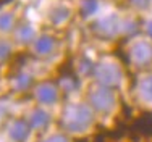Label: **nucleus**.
I'll return each mask as SVG.
<instances>
[{
  "label": "nucleus",
  "instance_id": "f257e3e1",
  "mask_svg": "<svg viewBox=\"0 0 152 142\" xmlns=\"http://www.w3.org/2000/svg\"><path fill=\"white\" fill-rule=\"evenodd\" d=\"M92 121V115L83 105H75L70 107L65 113V126L70 131H83L86 129Z\"/></svg>",
  "mask_w": 152,
  "mask_h": 142
},
{
  "label": "nucleus",
  "instance_id": "f3484780",
  "mask_svg": "<svg viewBox=\"0 0 152 142\" xmlns=\"http://www.w3.org/2000/svg\"><path fill=\"white\" fill-rule=\"evenodd\" d=\"M144 28H146L147 36H149V37H152V20L147 21V23H146V26H144Z\"/></svg>",
  "mask_w": 152,
  "mask_h": 142
},
{
  "label": "nucleus",
  "instance_id": "2eb2a0df",
  "mask_svg": "<svg viewBox=\"0 0 152 142\" xmlns=\"http://www.w3.org/2000/svg\"><path fill=\"white\" fill-rule=\"evenodd\" d=\"M129 2H131V5H133V7H136V8L144 10V8H147V7L151 5V2H152V0H129Z\"/></svg>",
  "mask_w": 152,
  "mask_h": 142
},
{
  "label": "nucleus",
  "instance_id": "4468645a",
  "mask_svg": "<svg viewBox=\"0 0 152 142\" xmlns=\"http://www.w3.org/2000/svg\"><path fill=\"white\" fill-rule=\"evenodd\" d=\"M12 26H13V16L10 13H3L0 16V29L8 31V29H12Z\"/></svg>",
  "mask_w": 152,
  "mask_h": 142
},
{
  "label": "nucleus",
  "instance_id": "7ed1b4c3",
  "mask_svg": "<svg viewBox=\"0 0 152 142\" xmlns=\"http://www.w3.org/2000/svg\"><path fill=\"white\" fill-rule=\"evenodd\" d=\"M133 60L136 61V65L144 66V65H149L152 61V45L144 41L137 42L133 47Z\"/></svg>",
  "mask_w": 152,
  "mask_h": 142
},
{
  "label": "nucleus",
  "instance_id": "f03ea898",
  "mask_svg": "<svg viewBox=\"0 0 152 142\" xmlns=\"http://www.w3.org/2000/svg\"><path fill=\"white\" fill-rule=\"evenodd\" d=\"M91 100H92L94 107H96L97 110L107 111V110H110L112 105H113V94L108 89H105V87H99V89H96L91 94Z\"/></svg>",
  "mask_w": 152,
  "mask_h": 142
},
{
  "label": "nucleus",
  "instance_id": "6e6552de",
  "mask_svg": "<svg viewBox=\"0 0 152 142\" xmlns=\"http://www.w3.org/2000/svg\"><path fill=\"white\" fill-rule=\"evenodd\" d=\"M134 129L141 134H152V115H142L134 123Z\"/></svg>",
  "mask_w": 152,
  "mask_h": 142
},
{
  "label": "nucleus",
  "instance_id": "ddd939ff",
  "mask_svg": "<svg viewBox=\"0 0 152 142\" xmlns=\"http://www.w3.org/2000/svg\"><path fill=\"white\" fill-rule=\"evenodd\" d=\"M81 10H83V15H84V16L92 15L97 10V2L96 0H84L83 5H81Z\"/></svg>",
  "mask_w": 152,
  "mask_h": 142
},
{
  "label": "nucleus",
  "instance_id": "423d86ee",
  "mask_svg": "<svg viewBox=\"0 0 152 142\" xmlns=\"http://www.w3.org/2000/svg\"><path fill=\"white\" fill-rule=\"evenodd\" d=\"M37 97L42 103H53L57 100V89L52 84H42L37 90Z\"/></svg>",
  "mask_w": 152,
  "mask_h": 142
},
{
  "label": "nucleus",
  "instance_id": "20e7f679",
  "mask_svg": "<svg viewBox=\"0 0 152 142\" xmlns=\"http://www.w3.org/2000/svg\"><path fill=\"white\" fill-rule=\"evenodd\" d=\"M120 29V23L115 16H107L102 21L96 23V31H99V34L102 36H113Z\"/></svg>",
  "mask_w": 152,
  "mask_h": 142
},
{
  "label": "nucleus",
  "instance_id": "39448f33",
  "mask_svg": "<svg viewBox=\"0 0 152 142\" xmlns=\"http://www.w3.org/2000/svg\"><path fill=\"white\" fill-rule=\"evenodd\" d=\"M97 74L105 84H117L120 81V71L113 65H102L97 70Z\"/></svg>",
  "mask_w": 152,
  "mask_h": 142
},
{
  "label": "nucleus",
  "instance_id": "dca6fc26",
  "mask_svg": "<svg viewBox=\"0 0 152 142\" xmlns=\"http://www.w3.org/2000/svg\"><path fill=\"white\" fill-rule=\"evenodd\" d=\"M45 142H68V141L61 136H53V137H50V139H47Z\"/></svg>",
  "mask_w": 152,
  "mask_h": 142
},
{
  "label": "nucleus",
  "instance_id": "f8f14e48",
  "mask_svg": "<svg viewBox=\"0 0 152 142\" xmlns=\"http://www.w3.org/2000/svg\"><path fill=\"white\" fill-rule=\"evenodd\" d=\"M68 16H70V12H68L66 8H58L52 13V21L55 24H60V23H63V21H66Z\"/></svg>",
  "mask_w": 152,
  "mask_h": 142
},
{
  "label": "nucleus",
  "instance_id": "1a4fd4ad",
  "mask_svg": "<svg viewBox=\"0 0 152 142\" xmlns=\"http://www.w3.org/2000/svg\"><path fill=\"white\" fill-rule=\"evenodd\" d=\"M49 123V115L44 111H34V115L31 116V125L34 128H44Z\"/></svg>",
  "mask_w": 152,
  "mask_h": 142
},
{
  "label": "nucleus",
  "instance_id": "9d476101",
  "mask_svg": "<svg viewBox=\"0 0 152 142\" xmlns=\"http://www.w3.org/2000/svg\"><path fill=\"white\" fill-rule=\"evenodd\" d=\"M139 89H141V95H142L147 102H152V76L151 78H146L141 82Z\"/></svg>",
  "mask_w": 152,
  "mask_h": 142
},
{
  "label": "nucleus",
  "instance_id": "0eeeda50",
  "mask_svg": "<svg viewBox=\"0 0 152 142\" xmlns=\"http://www.w3.org/2000/svg\"><path fill=\"white\" fill-rule=\"evenodd\" d=\"M53 45H55V42H53L52 37L42 36V37L37 39V42H36V53H39V55H49L53 50Z\"/></svg>",
  "mask_w": 152,
  "mask_h": 142
},
{
  "label": "nucleus",
  "instance_id": "9b49d317",
  "mask_svg": "<svg viewBox=\"0 0 152 142\" xmlns=\"http://www.w3.org/2000/svg\"><path fill=\"white\" fill-rule=\"evenodd\" d=\"M34 37V29H32L29 24H24V26L20 28V31H18V39L23 42H28L31 41V39Z\"/></svg>",
  "mask_w": 152,
  "mask_h": 142
}]
</instances>
